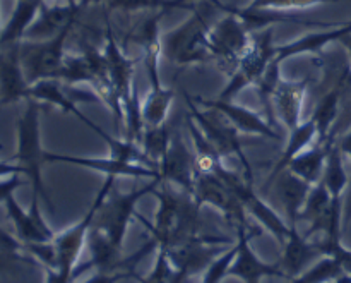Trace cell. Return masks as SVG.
Segmentation results:
<instances>
[{
	"label": "cell",
	"mask_w": 351,
	"mask_h": 283,
	"mask_svg": "<svg viewBox=\"0 0 351 283\" xmlns=\"http://www.w3.org/2000/svg\"><path fill=\"white\" fill-rule=\"evenodd\" d=\"M10 175H24V168L12 160H0V179L10 177Z\"/></svg>",
	"instance_id": "f35d334b"
},
{
	"label": "cell",
	"mask_w": 351,
	"mask_h": 283,
	"mask_svg": "<svg viewBox=\"0 0 351 283\" xmlns=\"http://www.w3.org/2000/svg\"><path fill=\"white\" fill-rule=\"evenodd\" d=\"M26 109L17 119V150L12 161L24 168V175L33 188V194L43 199L50 210H53L51 199L48 196L43 182V165L47 161V151L41 144V120H40V102L36 100H24Z\"/></svg>",
	"instance_id": "277c9868"
},
{
	"label": "cell",
	"mask_w": 351,
	"mask_h": 283,
	"mask_svg": "<svg viewBox=\"0 0 351 283\" xmlns=\"http://www.w3.org/2000/svg\"><path fill=\"white\" fill-rule=\"evenodd\" d=\"M336 143H338L339 150L343 151V155L345 157H350L351 158V129L348 131V133L343 134L339 139H336Z\"/></svg>",
	"instance_id": "60d3db41"
},
{
	"label": "cell",
	"mask_w": 351,
	"mask_h": 283,
	"mask_svg": "<svg viewBox=\"0 0 351 283\" xmlns=\"http://www.w3.org/2000/svg\"><path fill=\"white\" fill-rule=\"evenodd\" d=\"M336 137H331L329 141H315L312 146H308L307 150H304L302 153H298L293 160L288 163V170L293 172L295 175H298L300 179H304L308 184L315 185L317 182L322 181V175H324L326 161H328V155L331 146L335 144Z\"/></svg>",
	"instance_id": "603a6c76"
},
{
	"label": "cell",
	"mask_w": 351,
	"mask_h": 283,
	"mask_svg": "<svg viewBox=\"0 0 351 283\" xmlns=\"http://www.w3.org/2000/svg\"><path fill=\"white\" fill-rule=\"evenodd\" d=\"M335 283H351V275H348V273H343L341 277L336 278Z\"/></svg>",
	"instance_id": "7bdbcfd3"
},
{
	"label": "cell",
	"mask_w": 351,
	"mask_h": 283,
	"mask_svg": "<svg viewBox=\"0 0 351 283\" xmlns=\"http://www.w3.org/2000/svg\"><path fill=\"white\" fill-rule=\"evenodd\" d=\"M338 43L341 45L343 48H345V52L348 54V58H350V65H351V33H345L339 36Z\"/></svg>",
	"instance_id": "b9f144b4"
},
{
	"label": "cell",
	"mask_w": 351,
	"mask_h": 283,
	"mask_svg": "<svg viewBox=\"0 0 351 283\" xmlns=\"http://www.w3.org/2000/svg\"><path fill=\"white\" fill-rule=\"evenodd\" d=\"M175 91L170 88H149L146 98L143 100V120L144 126H161L167 122L173 103Z\"/></svg>",
	"instance_id": "f1b7e54d"
},
{
	"label": "cell",
	"mask_w": 351,
	"mask_h": 283,
	"mask_svg": "<svg viewBox=\"0 0 351 283\" xmlns=\"http://www.w3.org/2000/svg\"><path fill=\"white\" fill-rule=\"evenodd\" d=\"M167 10H156L151 16L144 17L136 30L129 34V40H132L137 47L143 50V62L146 67L147 79H149L151 88H161V72L160 62L163 58V41H161V19H163Z\"/></svg>",
	"instance_id": "9a60e30c"
},
{
	"label": "cell",
	"mask_w": 351,
	"mask_h": 283,
	"mask_svg": "<svg viewBox=\"0 0 351 283\" xmlns=\"http://www.w3.org/2000/svg\"><path fill=\"white\" fill-rule=\"evenodd\" d=\"M341 89L336 84L335 88L329 89V91L319 100L314 113L311 115L312 122L315 124V129H317V141L324 143V141H329L331 137H335L332 136V127L338 122L339 113H341Z\"/></svg>",
	"instance_id": "83f0119b"
},
{
	"label": "cell",
	"mask_w": 351,
	"mask_h": 283,
	"mask_svg": "<svg viewBox=\"0 0 351 283\" xmlns=\"http://www.w3.org/2000/svg\"><path fill=\"white\" fill-rule=\"evenodd\" d=\"M192 102L201 109L215 110L219 112L223 117L230 120L233 127L239 131L240 134H250V136H259L264 139L271 141H281L280 131L267 120V117H263L261 113L254 112L252 109L239 105L233 100H223V98H201V96H192Z\"/></svg>",
	"instance_id": "7c38bea8"
},
{
	"label": "cell",
	"mask_w": 351,
	"mask_h": 283,
	"mask_svg": "<svg viewBox=\"0 0 351 283\" xmlns=\"http://www.w3.org/2000/svg\"><path fill=\"white\" fill-rule=\"evenodd\" d=\"M40 198L33 194L29 210H23L17 199L12 196L5 199L3 206L9 220L12 222L14 230H16L17 240L23 244H40V242H51L57 234L50 229L47 222L43 220V215L40 212Z\"/></svg>",
	"instance_id": "2e32d148"
},
{
	"label": "cell",
	"mask_w": 351,
	"mask_h": 283,
	"mask_svg": "<svg viewBox=\"0 0 351 283\" xmlns=\"http://www.w3.org/2000/svg\"><path fill=\"white\" fill-rule=\"evenodd\" d=\"M160 184L161 179H153L149 184L132 189L129 192H123V194L122 192H117L115 189H112L108 192V196L99 203L95 220H93V227L101 230L103 234H106V237L112 242L122 247L123 240H125L127 229H129L132 218L137 216V203L146 194H153L154 189Z\"/></svg>",
	"instance_id": "52a82bcc"
},
{
	"label": "cell",
	"mask_w": 351,
	"mask_h": 283,
	"mask_svg": "<svg viewBox=\"0 0 351 283\" xmlns=\"http://www.w3.org/2000/svg\"><path fill=\"white\" fill-rule=\"evenodd\" d=\"M321 258L324 256L317 247V242H311V239L298 232L297 227V229H291L287 242L283 244V254H281L278 264H280L283 278L293 280L307 270L312 261L321 260Z\"/></svg>",
	"instance_id": "ffe728a7"
},
{
	"label": "cell",
	"mask_w": 351,
	"mask_h": 283,
	"mask_svg": "<svg viewBox=\"0 0 351 283\" xmlns=\"http://www.w3.org/2000/svg\"><path fill=\"white\" fill-rule=\"evenodd\" d=\"M273 26L264 27V30H259L257 33H254L252 45H250L249 52L240 60L235 71L230 74L228 82L223 88V91L219 93L218 98L233 100L240 91H243L245 88H250V86H256L261 81L264 72L267 71V67L276 58L278 47L273 43Z\"/></svg>",
	"instance_id": "ba28073f"
},
{
	"label": "cell",
	"mask_w": 351,
	"mask_h": 283,
	"mask_svg": "<svg viewBox=\"0 0 351 283\" xmlns=\"http://www.w3.org/2000/svg\"><path fill=\"white\" fill-rule=\"evenodd\" d=\"M345 155L339 150L338 143L335 141V144L331 146L328 155V161H326L324 175H322V182L326 184L328 191L331 192L332 198L343 199V194L346 191V185H348L350 175L345 168Z\"/></svg>",
	"instance_id": "f546056e"
},
{
	"label": "cell",
	"mask_w": 351,
	"mask_h": 283,
	"mask_svg": "<svg viewBox=\"0 0 351 283\" xmlns=\"http://www.w3.org/2000/svg\"><path fill=\"white\" fill-rule=\"evenodd\" d=\"M216 10H219L216 0H199L189 19L163 33V57L178 67L213 62L209 33L213 27V14H216Z\"/></svg>",
	"instance_id": "7a4b0ae2"
},
{
	"label": "cell",
	"mask_w": 351,
	"mask_h": 283,
	"mask_svg": "<svg viewBox=\"0 0 351 283\" xmlns=\"http://www.w3.org/2000/svg\"><path fill=\"white\" fill-rule=\"evenodd\" d=\"M105 54L106 64H108L110 79H112L113 89L117 93L120 106H122L123 126H125L127 139L141 144L143 134L146 126L143 120V100L137 95L136 86V58H130L122 47L119 45V40L115 38L110 21L106 23L105 33Z\"/></svg>",
	"instance_id": "3957f363"
},
{
	"label": "cell",
	"mask_w": 351,
	"mask_h": 283,
	"mask_svg": "<svg viewBox=\"0 0 351 283\" xmlns=\"http://www.w3.org/2000/svg\"><path fill=\"white\" fill-rule=\"evenodd\" d=\"M185 100H187L189 105V119L192 120L195 129L204 137L206 143L216 151V155L223 161L226 158L239 160L242 163L243 170H245L243 172V177L252 181V167H250V161L247 158L245 150H243V143L239 131L219 112L201 109V106H197L192 102L189 95H185Z\"/></svg>",
	"instance_id": "5b68a950"
},
{
	"label": "cell",
	"mask_w": 351,
	"mask_h": 283,
	"mask_svg": "<svg viewBox=\"0 0 351 283\" xmlns=\"http://www.w3.org/2000/svg\"><path fill=\"white\" fill-rule=\"evenodd\" d=\"M351 223V175L348 185H346V191L343 194V229L348 227Z\"/></svg>",
	"instance_id": "ab89813d"
},
{
	"label": "cell",
	"mask_w": 351,
	"mask_h": 283,
	"mask_svg": "<svg viewBox=\"0 0 351 283\" xmlns=\"http://www.w3.org/2000/svg\"><path fill=\"white\" fill-rule=\"evenodd\" d=\"M171 133L167 127V122L161 124V126H146L143 134V139H141V146L146 151L147 157L154 161V163L160 167L161 158L165 157V153L168 151L171 143Z\"/></svg>",
	"instance_id": "d6a6232c"
},
{
	"label": "cell",
	"mask_w": 351,
	"mask_h": 283,
	"mask_svg": "<svg viewBox=\"0 0 351 283\" xmlns=\"http://www.w3.org/2000/svg\"><path fill=\"white\" fill-rule=\"evenodd\" d=\"M332 283H335V282H332Z\"/></svg>",
	"instance_id": "681fc988"
},
{
	"label": "cell",
	"mask_w": 351,
	"mask_h": 283,
	"mask_svg": "<svg viewBox=\"0 0 351 283\" xmlns=\"http://www.w3.org/2000/svg\"><path fill=\"white\" fill-rule=\"evenodd\" d=\"M160 188V185H158ZM154 189L153 194L158 198V212L154 216V225H149L137 213L141 223L147 227L158 249H171L182 246L201 234V205L189 192L161 181V189Z\"/></svg>",
	"instance_id": "6da1fadb"
},
{
	"label": "cell",
	"mask_w": 351,
	"mask_h": 283,
	"mask_svg": "<svg viewBox=\"0 0 351 283\" xmlns=\"http://www.w3.org/2000/svg\"><path fill=\"white\" fill-rule=\"evenodd\" d=\"M345 271L341 270L338 263L332 258L324 256L317 260V263L312 268H307L302 275L290 280V283H332Z\"/></svg>",
	"instance_id": "836d02e7"
},
{
	"label": "cell",
	"mask_w": 351,
	"mask_h": 283,
	"mask_svg": "<svg viewBox=\"0 0 351 283\" xmlns=\"http://www.w3.org/2000/svg\"><path fill=\"white\" fill-rule=\"evenodd\" d=\"M185 2H189V3H194L195 0H185Z\"/></svg>",
	"instance_id": "bcb514c9"
},
{
	"label": "cell",
	"mask_w": 351,
	"mask_h": 283,
	"mask_svg": "<svg viewBox=\"0 0 351 283\" xmlns=\"http://www.w3.org/2000/svg\"><path fill=\"white\" fill-rule=\"evenodd\" d=\"M281 62H278L276 58H274L273 64L267 67V71L264 72V76L261 78V81L256 84V89L257 93H259V98H261V103L264 105V109L267 110V120H269L271 124H273V96H274V91H276L278 84L281 82V69H280Z\"/></svg>",
	"instance_id": "e575fe53"
},
{
	"label": "cell",
	"mask_w": 351,
	"mask_h": 283,
	"mask_svg": "<svg viewBox=\"0 0 351 283\" xmlns=\"http://www.w3.org/2000/svg\"><path fill=\"white\" fill-rule=\"evenodd\" d=\"M71 33L72 30H69L50 40L21 41L19 60L29 84L41 79H58L67 57L65 47Z\"/></svg>",
	"instance_id": "9c48e42d"
},
{
	"label": "cell",
	"mask_w": 351,
	"mask_h": 283,
	"mask_svg": "<svg viewBox=\"0 0 351 283\" xmlns=\"http://www.w3.org/2000/svg\"><path fill=\"white\" fill-rule=\"evenodd\" d=\"M105 2V0H81V3L82 5H89V3H103Z\"/></svg>",
	"instance_id": "ee69618b"
},
{
	"label": "cell",
	"mask_w": 351,
	"mask_h": 283,
	"mask_svg": "<svg viewBox=\"0 0 351 283\" xmlns=\"http://www.w3.org/2000/svg\"><path fill=\"white\" fill-rule=\"evenodd\" d=\"M273 184L278 198L283 203L285 212H287L288 225H290V229H297L298 218H300V213L304 210L305 201H307L312 184L305 182L304 179L295 175L288 168L274 179Z\"/></svg>",
	"instance_id": "7402d4cb"
},
{
	"label": "cell",
	"mask_w": 351,
	"mask_h": 283,
	"mask_svg": "<svg viewBox=\"0 0 351 283\" xmlns=\"http://www.w3.org/2000/svg\"><path fill=\"white\" fill-rule=\"evenodd\" d=\"M139 283H194V278L187 277L185 273H182L180 270L171 264L170 258H168L167 251L158 249L156 261H154V267L151 270V273L147 277H139V275H134Z\"/></svg>",
	"instance_id": "1f68e13d"
},
{
	"label": "cell",
	"mask_w": 351,
	"mask_h": 283,
	"mask_svg": "<svg viewBox=\"0 0 351 283\" xmlns=\"http://www.w3.org/2000/svg\"><path fill=\"white\" fill-rule=\"evenodd\" d=\"M2 148H3V146H2V144H0V150H2Z\"/></svg>",
	"instance_id": "c3c4849f"
},
{
	"label": "cell",
	"mask_w": 351,
	"mask_h": 283,
	"mask_svg": "<svg viewBox=\"0 0 351 283\" xmlns=\"http://www.w3.org/2000/svg\"><path fill=\"white\" fill-rule=\"evenodd\" d=\"M27 98L57 106L64 113H71L75 119L84 122L86 127L91 126L93 120L88 119L81 110H77V103L99 102V96L93 89H84L79 84H67L60 79H41V81L33 82L29 84Z\"/></svg>",
	"instance_id": "8fae6325"
},
{
	"label": "cell",
	"mask_w": 351,
	"mask_h": 283,
	"mask_svg": "<svg viewBox=\"0 0 351 283\" xmlns=\"http://www.w3.org/2000/svg\"><path fill=\"white\" fill-rule=\"evenodd\" d=\"M237 253V244L230 249H226L221 256L216 258L211 263V267L204 271V277H202L201 283H223L226 277H228L230 264H232L233 258Z\"/></svg>",
	"instance_id": "8d00e7d4"
},
{
	"label": "cell",
	"mask_w": 351,
	"mask_h": 283,
	"mask_svg": "<svg viewBox=\"0 0 351 283\" xmlns=\"http://www.w3.org/2000/svg\"><path fill=\"white\" fill-rule=\"evenodd\" d=\"M158 170H160L161 181L194 196L197 158H195V153H192L180 133L171 137L170 148L161 158Z\"/></svg>",
	"instance_id": "4fadbf2b"
},
{
	"label": "cell",
	"mask_w": 351,
	"mask_h": 283,
	"mask_svg": "<svg viewBox=\"0 0 351 283\" xmlns=\"http://www.w3.org/2000/svg\"><path fill=\"white\" fill-rule=\"evenodd\" d=\"M308 89V78L298 81L281 79L273 96V109L278 119L288 131L295 129L302 122V109Z\"/></svg>",
	"instance_id": "44dd1931"
},
{
	"label": "cell",
	"mask_w": 351,
	"mask_h": 283,
	"mask_svg": "<svg viewBox=\"0 0 351 283\" xmlns=\"http://www.w3.org/2000/svg\"><path fill=\"white\" fill-rule=\"evenodd\" d=\"M45 0H17L12 10V16L7 21L5 27H2L0 34V47L17 45L24 40L27 27L36 19L40 7Z\"/></svg>",
	"instance_id": "d4e9b609"
},
{
	"label": "cell",
	"mask_w": 351,
	"mask_h": 283,
	"mask_svg": "<svg viewBox=\"0 0 351 283\" xmlns=\"http://www.w3.org/2000/svg\"><path fill=\"white\" fill-rule=\"evenodd\" d=\"M317 141V129H315V124L312 122V119L305 120V122L298 124L295 129L290 131V136H288V143L285 146V151L281 153L280 160H278L276 167L271 172L269 179L266 182V188L274 182V179L281 174L283 170H287L288 163L297 157L298 153H302L304 150H307L308 146Z\"/></svg>",
	"instance_id": "484cf974"
},
{
	"label": "cell",
	"mask_w": 351,
	"mask_h": 283,
	"mask_svg": "<svg viewBox=\"0 0 351 283\" xmlns=\"http://www.w3.org/2000/svg\"><path fill=\"white\" fill-rule=\"evenodd\" d=\"M62 2H67V3H81V0H62Z\"/></svg>",
	"instance_id": "f6af8a7d"
},
{
	"label": "cell",
	"mask_w": 351,
	"mask_h": 283,
	"mask_svg": "<svg viewBox=\"0 0 351 283\" xmlns=\"http://www.w3.org/2000/svg\"><path fill=\"white\" fill-rule=\"evenodd\" d=\"M29 82L19 60V43L0 47V103L27 100Z\"/></svg>",
	"instance_id": "d6986e66"
},
{
	"label": "cell",
	"mask_w": 351,
	"mask_h": 283,
	"mask_svg": "<svg viewBox=\"0 0 351 283\" xmlns=\"http://www.w3.org/2000/svg\"><path fill=\"white\" fill-rule=\"evenodd\" d=\"M136 273H125V271H119V273H103V271H95V275L84 280L82 283H119L125 278H134Z\"/></svg>",
	"instance_id": "74e56055"
},
{
	"label": "cell",
	"mask_w": 351,
	"mask_h": 283,
	"mask_svg": "<svg viewBox=\"0 0 351 283\" xmlns=\"http://www.w3.org/2000/svg\"><path fill=\"white\" fill-rule=\"evenodd\" d=\"M194 198L199 205L215 206L237 229H256L247 222V210L237 198L235 192L225 184L221 177L213 172H197L194 184Z\"/></svg>",
	"instance_id": "30bf717a"
},
{
	"label": "cell",
	"mask_w": 351,
	"mask_h": 283,
	"mask_svg": "<svg viewBox=\"0 0 351 283\" xmlns=\"http://www.w3.org/2000/svg\"><path fill=\"white\" fill-rule=\"evenodd\" d=\"M47 161H60V163L75 165V167L89 168L105 174L106 177H132V179H161L160 172L154 168L144 167L137 163H127V161L115 160L112 157L93 158V157H74V155H57L47 151Z\"/></svg>",
	"instance_id": "ac0fdd59"
},
{
	"label": "cell",
	"mask_w": 351,
	"mask_h": 283,
	"mask_svg": "<svg viewBox=\"0 0 351 283\" xmlns=\"http://www.w3.org/2000/svg\"><path fill=\"white\" fill-rule=\"evenodd\" d=\"M108 10L120 12H141V10H168V9H194L195 3L185 0H105L103 2Z\"/></svg>",
	"instance_id": "4dcf8cb0"
},
{
	"label": "cell",
	"mask_w": 351,
	"mask_h": 283,
	"mask_svg": "<svg viewBox=\"0 0 351 283\" xmlns=\"http://www.w3.org/2000/svg\"><path fill=\"white\" fill-rule=\"evenodd\" d=\"M257 234L261 236V230L257 227L256 229H237V253L230 264L228 277L239 278L243 283H261L263 278L283 277L280 264L266 263L250 247V239Z\"/></svg>",
	"instance_id": "5bb4252c"
},
{
	"label": "cell",
	"mask_w": 351,
	"mask_h": 283,
	"mask_svg": "<svg viewBox=\"0 0 351 283\" xmlns=\"http://www.w3.org/2000/svg\"><path fill=\"white\" fill-rule=\"evenodd\" d=\"M89 129L101 137L103 143H105L106 148H108L110 157L115 158V160L127 161V163L144 165V167H149V168H154V170H158V165L154 163L149 157H147L146 151L143 150V146H141V144L134 143V141L127 139V137H113L112 134H108L105 129H101L99 126H96L95 122L89 126Z\"/></svg>",
	"instance_id": "4316f807"
},
{
	"label": "cell",
	"mask_w": 351,
	"mask_h": 283,
	"mask_svg": "<svg viewBox=\"0 0 351 283\" xmlns=\"http://www.w3.org/2000/svg\"><path fill=\"white\" fill-rule=\"evenodd\" d=\"M219 10L225 16L213 24L209 33V48L215 64H218L226 74H232L252 45L254 33L245 21L233 10V7L218 2Z\"/></svg>",
	"instance_id": "8992f818"
},
{
	"label": "cell",
	"mask_w": 351,
	"mask_h": 283,
	"mask_svg": "<svg viewBox=\"0 0 351 283\" xmlns=\"http://www.w3.org/2000/svg\"><path fill=\"white\" fill-rule=\"evenodd\" d=\"M343 0H250L247 9H264V10H304L311 7L322 5V3H338Z\"/></svg>",
	"instance_id": "d590c367"
},
{
	"label": "cell",
	"mask_w": 351,
	"mask_h": 283,
	"mask_svg": "<svg viewBox=\"0 0 351 283\" xmlns=\"http://www.w3.org/2000/svg\"><path fill=\"white\" fill-rule=\"evenodd\" d=\"M2 261H3V256H2V254H0V263H2Z\"/></svg>",
	"instance_id": "7dc6e473"
},
{
	"label": "cell",
	"mask_w": 351,
	"mask_h": 283,
	"mask_svg": "<svg viewBox=\"0 0 351 283\" xmlns=\"http://www.w3.org/2000/svg\"><path fill=\"white\" fill-rule=\"evenodd\" d=\"M82 7H84L82 3H75L74 5V3L62 2L55 3V5H47L43 2L36 19L27 27L26 34H24V40H50V38H55L60 33H64V31L72 30L74 24L77 23Z\"/></svg>",
	"instance_id": "e0dca14e"
},
{
	"label": "cell",
	"mask_w": 351,
	"mask_h": 283,
	"mask_svg": "<svg viewBox=\"0 0 351 283\" xmlns=\"http://www.w3.org/2000/svg\"><path fill=\"white\" fill-rule=\"evenodd\" d=\"M345 33H351V21L332 24L329 30L317 31V33H308L305 36L290 41V43H285L281 47V54H283L285 58H291L305 54H319L328 45L338 43L339 36Z\"/></svg>",
	"instance_id": "cb8c5ba5"
}]
</instances>
